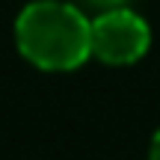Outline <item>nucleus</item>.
<instances>
[{
  "label": "nucleus",
  "instance_id": "1",
  "mask_svg": "<svg viewBox=\"0 0 160 160\" xmlns=\"http://www.w3.org/2000/svg\"><path fill=\"white\" fill-rule=\"evenodd\" d=\"M18 51L45 71H71L92 53V21L71 3L36 0L15 21Z\"/></svg>",
  "mask_w": 160,
  "mask_h": 160
},
{
  "label": "nucleus",
  "instance_id": "4",
  "mask_svg": "<svg viewBox=\"0 0 160 160\" xmlns=\"http://www.w3.org/2000/svg\"><path fill=\"white\" fill-rule=\"evenodd\" d=\"M148 160H160V131L154 133V139H151V154Z\"/></svg>",
  "mask_w": 160,
  "mask_h": 160
},
{
  "label": "nucleus",
  "instance_id": "2",
  "mask_svg": "<svg viewBox=\"0 0 160 160\" xmlns=\"http://www.w3.org/2000/svg\"><path fill=\"white\" fill-rule=\"evenodd\" d=\"M151 30L137 12L110 9L92 18V53L110 65H131L145 57Z\"/></svg>",
  "mask_w": 160,
  "mask_h": 160
},
{
  "label": "nucleus",
  "instance_id": "3",
  "mask_svg": "<svg viewBox=\"0 0 160 160\" xmlns=\"http://www.w3.org/2000/svg\"><path fill=\"white\" fill-rule=\"evenodd\" d=\"M86 6H92V9H101V12H110V9H122V6L128 3V0H83ZM98 12V15H101Z\"/></svg>",
  "mask_w": 160,
  "mask_h": 160
}]
</instances>
